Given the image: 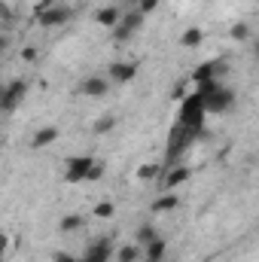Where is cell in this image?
<instances>
[{
  "label": "cell",
  "instance_id": "1",
  "mask_svg": "<svg viewBox=\"0 0 259 262\" xmlns=\"http://www.w3.org/2000/svg\"><path fill=\"white\" fill-rule=\"evenodd\" d=\"M201 137V128H186V125H174L171 128V137H168V152H165V162L171 165V162H177L189 146H192L195 140ZM168 165H165V171H168Z\"/></svg>",
  "mask_w": 259,
  "mask_h": 262
},
{
  "label": "cell",
  "instance_id": "2",
  "mask_svg": "<svg viewBox=\"0 0 259 262\" xmlns=\"http://www.w3.org/2000/svg\"><path fill=\"white\" fill-rule=\"evenodd\" d=\"M201 104H204V113H213V116H217V113H229V110L238 104V95H235L229 85H223V82H220L210 95H204V98H201Z\"/></svg>",
  "mask_w": 259,
  "mask_h": 262
},
{
  "label": "cell",
  "instance_id": "3",
  "mask_svg": "<svg viewBox=\"0 0 259 262\" xmlns=\"http://www.w3.org/2000/svg\"><path fill=\"white\" fill-rule=\"evenodd\" d=\"M204 104H201V95L195 92V95H186L183 98V104H180V125H186V128H204Z\"/></svg>",
  "mask_w": 259,
  "mask_h": 262
},
{
  "label": "cell",
  "instance_id": "4",
  "mask_svg": "<svg viewBox=\"0 0 259 262\" xmlns=\"http://www.w3.org/2000/svg\"><path fill=\"white\" fill-rule=\"evenodd\" d=\"M25 95H28V79H12V82H6V95L0 98V113H3V116H6V113H15V110L21 107Z\"/></svg>",
  "mask_w": 259,
  "mask_h": 262
},
{
  "label": "cell",
  "instance_id": "5",
  "mask_svg": "<svg viewBox=\"0 0 259 262\" xmlns=\"http://www.w3.org/2000/svg\"><path fill=\"white\" fill-rule=\"evenodd\" d=\"M140 28H143V15H140L137 9H131V12H125V15L110 28V31H113V40H116V43H125V40H131Z\"/></svg>",
  "mask_w": 259,
  "mask_h": 262
},
{
  "label": "cell",
  "instance_id": "6",
  "mask_svg": "<svg viewBox=\"0 0 259 262\" xmlns=\"http://www.w3.org/2000/svg\"><path fill=\"white\" fill-rule=\"evenodd\" d=\"M95 165V156H73L64 165V183H82L89 168Z\"/></svg>",
  "mask_w": 259,
  "mask_h": 262
},
{
  "label": "cell",
  "instance_id": "7",
  "mask_svg": "<svg viewBox=\"0 0 259 262\" xmlns=\"http://www.w3.org/2000/svg\"><path fill=\"white\" fill-rule=\"evenodd\" d=\"M226 73H229V61H226V58H210V61H204V64L195 67L192 79L195 82H207V79L220 82V76H226Z\"/></svg>",
  "mask_w": 259,
  "mask_h": 262
},
{
  "label": "cell",
  "instance_id": "8",
  "mask_svg": "<svg viewBox=\"0 0 259 262\" xmlns=\"http://www.w3.org/2000/svg\"><path fill=\"white\" fill-rule=\"evenodd\" d=\"M73 18V9L70 6H46V9H37V21L43 25V28H58V25H64Z\"/></svg>",
  "mask_w": 259,
  "mask_h": 262
},
{
  "label": "cell",
  "instance_id": "9",
  "mask_svg": "<svg viewBox=\"0 0 259 262\" xmlns=\"http://www.w3.org/2000/svg\"><path fill=\"white\" fill-rule=\"evenodd\" d=\"M189 177H192V168L177 165V168H171V171H165V174L159 177V189H162V192H174V189H177V186H183Z\"/></svg>",
  "mask_w": 259,
  "mask_h": 262
},
{
  "label": "cell",
  "instance_id": "10",
  "mask_svg": "<svg viewBox=\"0 0 259 262\" xmlns=\"http://www.w3.org/2000/svg\"><path fill=\"white\" fill-rule=\"evenodd\" d=\"M113 259V244H110V238H98L95 244H89V250H85V256L76 262H110Z\"/></svg>",
  "mask_w": 259,
  "mask_h": 262
},
{
  "label": "cell",
  "instance_id": "11",
  "mask_svg": "<svg viewBox=\"0 0 259 262\" xmlns=\"http://www.w3.org/2000/svg\"><path fill=\"white\" fill-rule=\"evenodd\" d=\"M134 76H137V64L134 61H113L110 64V73H107V79L116 82V85H125Z\"/></svg>",
  "mask_w": 259,
  "mask_h": 262
},
{
  "label": "cell",
  "instance_id": "12",
  "mask_svg": "<svg viewBox=\"0 0 259 262\" xmlns=\"http://www.w3.org/2000/svg\"><path fill=\"white\" fill-rule=\"evenodd\" d=\"M79 89H82V95H89V98H104V95L110 92V79H104V76H85Z\"/></svg>",
  "mask_w": 259,
  "mask_h": 262
},
{
  "label": "cell",
  "instance_id": "13",
  "mask_svg": "<svg viewBox=\"0 0 259 262\" xmlns=\"http://www.w3.org/2000/svg\"><path fill=\"white\" fill-rule=\"evenodd\" d=\"M165 253H168V244H165V238H156V241H149L146 247H143V262H162L165 259Z\"/></svg>",
  "mask_w": 259,
  "mask_h": 262
},
{
  "label": "cell",
  "instance_id": "14",
  "mask_svg": "<svg viewBox=\"0 0 259 262\" xmlns=\"http://www.w3.org/2000/svg\"><path fill=\"white\" fill-rule=\"evenodd\" d=\"M55 140H58V128H55V125H46V128H40L31 137V146H34V149H43V146H49V143H55Z\"/></svg>",
  "mask_w": 259,
  "mask_h": 262
},
{
  "label": "cell",
  "instance_id": "15",
  "mask_svg": "<svg viewBox=\"0 0 259 262\" xmlns=\"http://www.w3.org/2000/svg\"><path fill=\"white\" fill-rule=\"evenodd\" d=\"M177 204H180V195H174V192H162V195L156 198L153 210H156V213H171V210H177Z\"/></svg>",
  "mask_w": 259,
  "mask_h": 262
},
{
  "label": "cell",
  "instance_id": "16",
  "mask_svg": "<svg viewBox=\"0 0 259 262\" xmlns=\"http://www.w3.org/2000/svg\"><path fill=\"white\" fill-rule=\"evenodd\" d=\"M95 18H98V25H104V28H113V25L122 18V12H119L116 6H104V9H98V15H95Z\"/></svg>",
  "mask_w": 259,
  "mask_h": 262
},
{
  "label": "cell",
  "instance_id": "17",
  "mask_svg": "<svg viewBox=\"0 0 259 262\" xmlns=\"http://www.w3.org/2000/svg\"><path fill=\"white\" fill-rule=\"evenodd\" d=\"M156 238H159V235H156V226H149V223H146V226H140V229H137V235H134V244L143 250V247H146L149 241H156Z\"/></svg>",
  "mask_w": 259,
  "mask_h": 262
},
{
  "label": "cell",
  "instance_id": "18",
  "mask_svg": "<svg viewBox=\"0 0 259 262\" xmlns=\"http://www.w3.org/2000/svg\"><path fill=\"white\" fill-rule=\"evenodd\" d=\"M116 122H119V119H116L113 113H104V116H98V119H95L92 131H95V134H107V131L116 128Z\"/></svg>",
  "mask_w": 259,
  "mask_h": 262
},
{
  "label": "cell",
  "instance_id": "19",
  "mask_svg": "<svg viewBox=\"0 0 259 262\" xmlns=\"http://www.w3.org/2000/svg\"><path fill=\"white\" fill-rule=\"evenodd\" d=\"M140 253H143V250H140L137 244H122V247L116 250V259L119 262H137L140 259Z\"/></svg>",
  "mask_w": 259,
  "mask_h": 262
},
{
  "label": "cell",
  "instance_id": "20",
  "mask_svg": "<svg viewBox=\"0 0 259 262\" xmlns=\"http://www.w3.org/2000/svg\"><path fill=\"white\" fill-rule=\"evenodd\" d=\"M82 226H85V220H82L79 213H67V216H61V223H58L61 232H76V229H82Z\"/></svg>",
  "mask_w": 259,
  "mask_h": 262
},
{
  "label": "cell",
  "instance_id": "21",
  "mask_svg": "<svg viewBox=\"0 0 259 262\" xmlns=\"http://www.w3.org/2000/svg\"><path fill=\"white\" fill-rule=\"evenodd\" d=\"M201 40H204V34H201V28H189L183 37H180V43L186 46V49H195V46H201Z\"/></svg>",
  "mask_w": 259,
  "mask_h": 262
},
{
  "label": "cell",
  "instance_id": "22",
  "mask_svg": "<svg viewBox=\"0 0 259 262\" xmlns=\"http://www.w3.org/2000/svg\"><path fill=\"white\" fill-rule=\"evenodd\" d=\"M162 174H165L162 165H143V168H137V180H153V177H162Z\"/></svg>",
  "mask_w": 259,
  "mask_h": 262
},
{
  "label": "cell",
  "instance_id": "23",
  "mask_svg": "<svg viewBox=\"0 0 259 262\" xmlns=\"http://www.w3.org/2000/svg\"><path fill=\"white\" fill-rule=\"evenodd\" d=\"M113 213H116V204L113 201H98L95 204V216L98 220H113Z\"/></svg>",
  "mask_w": 259,
  "mask_h": 262
},
{
  "label": "cell",
  "instance_id": "24",
  "mask_svg": "<svg viewBox=\"0 0 259 262\" xmlns=\"http://www.w3.org/2000/svg\"><path fill=\"white\" fill-rule=\"evenodd\" d=\"M250 34H253V31H250V25H247V21H238V25L232 28V40H238V43L250 40Z\"/></svg>",
  "mask_w": 259,
  "mask_h": 262
},
{
  "label": "cell",
  "instance_id": "25",
  "mask_svg": "<svg viewBox=\"0 0 259 262\" xmlns=\"http://www.w3.org/2000/svg\"><path fill=\"white\" fill-rule=\"evenodd\" d=\"M156 6H159V0H137V12L146 18L149 12H156Z\"/></svg>",
  "mask_w": 259,
  "mask_h": 262
},
{
  "label": "cell",
  "instance_id": "26",
  "mask_svg": "<svg viewBox=\"0 0 259 262\" xmlns=\"http://www.w3.org/2000/svg\"><path fill=\"white\" fill-rule=\"evenodd\" d=\"M104 177V165L101 162H95L92 168H89V174H85V180H101Z\"/></svg>",
  "mask_w": 259,
  "mask_h": 262
},
{
  "label": "cell",
  "instance_id": "27",
  "mask_svg": "<svg viewBox=\"0 0 259 262\" xmlns=\"http://www.w3.org/2000/svg\"><path fill=\"white\" fill-rule=\"evenodd\" d=\"M6 250H9V235H6V232H0V259L6 256Z\"/></svg>",
  "mask_w": 259,
  "mask_h": 262
},
{
  "label": "cell",
  "instance_id": "28",
  "mask_svg": "<svg viewBox=\"0 0 259 262\" xmlns=\"http://www.w3.org/2000/svg\"><path fill=\"white\" fill-rule=\"evenodd\" d=\"M21 58H25V61H34V58H37V49H34V46L21 49Z\"/></svg>",
  "mask_w": 259,
  "mask_h": 262
},
{
  "label": "cell",
  "instance_id": "29",
  "mask_svg": "<svg viewBox=\"0 0 259 262\" xmlns=\"http://www.w3.org/2000/svg\"><path fill=\"white\" fill-rule=\"evenodd\" d=\"M55 262H76V256H70V253H55Z\"/></svg>",
  "mask_w": 259,
  "mask_h": 262
},
{
  "label": "cell",
  "instance_id": "30",
  "mask_svg": "<svg viewBox=\"0 0 259 262\" xmlns=\"http://www.w3.org/2000/svg\"><path fill=\"white\" fill-rule=\"evenodd\" d=\"M9 49V37L6 34H0V52H6Z\"/></svg>",
  "mask_w": 259,
  "mask_h": 262
},
{
  "label": "cell",
  "instance_id": "31",
  "mask_svg": "<svg viewBox=\"0 0 259 262\" xmlns=\"http://www.w3.org/2000/svg\"><path fill=\"white\" fill-rule=\"evenodd\" d=\"M52 3H55V0H40V6H37V9H46V6H52Z\"/></svg>",
  "mask_w": 259,
  "mask_h": 262
},
{
  "label": "cell",
  "instance_id": "32",
  "mask_svg": "<svg viewBox=\"0 0 259 262\" xmlns=\"http://www.w3.org/2000/svg\"><path fill=\"white\" fill-rule=\"evenodd\" d=\"M3 95H6V82L0 79V98H3Z\"/></svg>",
  "mask_w": 259,
  "mask_h": 262
},
{
  "label": "cell",
  "instance_id": "33",
  "mask_svg": "<svg viewBox=\"0 0 259 262\" xmlns=\"http://www.w3.org/2000/svg\"><path fill=\"white\" fill-rule=\"evenodd\" d=\"M0 3H3V0H0Z\"/></svg>",
  "mask_w": 259,
  "mask_h": 262
},
{
  "label": "cell",
  "instance_id": "34",
  "mask_svg": "<svg viewBox=\"0 0 259 262\" xmlns=\"http://www.w3.org/2000/svg\"><path fill=\"white\" fill-rule=\"evenodd\" d=\"M134 3H137V0H134Z\"/></svg>",
  "mask_w": 259,
  "mask_h": 262
}]
</instances>
